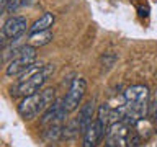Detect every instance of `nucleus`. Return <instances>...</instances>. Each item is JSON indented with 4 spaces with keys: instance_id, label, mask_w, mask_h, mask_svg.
I'll return each mask as SVG.
<instances>
[{
    "instance_id": "nucleus-1",
    "label": "nucleus",
    "mask_w": 157,
    "mask_h": 147,
    "mask_svg": "<svg viewBox=\"0 0 157 147\" xmlns=\"http://www.w3.org/2000/svg\"><path fill=\"white\" fill-rule=\"evenodd\" d=\"M56 100V90L52 87L49 88H41L39 92L33 95L25 96L18 105V115L25 121H31L41 113H44Z\"/></svg>"
},
{
    "instance_id": "nucleus-2",
    "label": "nucleus",
    "mask_w": 157,
    "mask_h": 147,
    "mask_svg": "<svg viewBox=\"0 0 157 147\" xmlns=\"http://www.w3.org/2000/svg\"><path fill=\"white\" fill-rule=\"evenodd\" d=\"M54 72V67L52 64H46L41 70L36 72L34 75H31L29 78H25V80H18L15 83V87H12V93L13 96H28V95H33V93L39 92L43 88V85L46 83L48 77Z\"/></svg>"
},
{
    "instance_id": "nucleus-3",
    "label": "nucleus",
    "mask_w": 157,
    "mask_h": 147,
    "mask_svg": "<svg viewBox=\"0 0 157 147\" xmlns=\"http://www.w3.org/2000/svg\"><path fill=\"white\" fill-rule=\"evenodd\" d=\"M34 62H36V47L31 46V44H26V46L18 49L17 56L8 62L5 72H7L8 77L20 75V74H23Z\"/></svg>"
},
{
    "instance_id": "nucleus-4",
    "label": "nucleus",
    "mask_w": 157,
    "mask_h": 147,
    "mask_svg": "<svg viewBox=\"0 0 157 147\" xmlns=\"http://www.w3.org/2000/svg\"><path fill=\"white\" fill-rule=\"evenodd\" d=\"M129 127L124 121H115L108 124L105 147H128V132Z\"/></svg>"
},
{
    "instance_id": "nucleus-5",
    "label": "nucleus",
    "mask_w": 157,
    "mask_h": 147,
    "mask_svg": "<svg viewBox=\"0 0 157 147\" xmlns=\"http://www.w3.org/2000/svg\"><path fill=\"white\" fill-rule=\"evenodd\" d=\"M85 90H87V82L83 77H77L74 78L71 87H69V90L66 93V96H64V103H66V108L67 111H75L78 105H80L83 95H85Z\"/></svg>"
},
{
    "instance_id": "nucleus-6",
    "label": "nucleus",
    "mask_w": 157,
    "mask_h": 147,
    "mask_svg": "<svg viewBox=\"0 0 157 147\" xmlns=\"http://www.w3.org/2000/svg\"><path fill=\"white\" fill-rule=\"evenodd\" d=\"M67 108L66 103H64V98H59V100H54V103L48 108L46 111L43 113L41 116V126H48L52 124V123H66V116H67Z\"/></svg>"
},
{
    "instance_id": "nucleus-7",
    "label": "nucleus",
    "mask_w": 157,
    "mask_h": 147,
    "mask_svg": "<svg viewBox=\"0 0 157 147\" xmlns=\"http://www.w3.org/2000/svg\"><path fill=\"white\" fill-rule=\"evenodd\" d=\"M106 129L108 127L103 124V123L100 119H97L90 124V127L83 132V147H97L98 144H100V141L103 139V136L106 134Z\"/></svg>"
},
{
    "instance_id": "nucleus-8",
    "label": "nucleus",
    "mask_w": 157,
    "mask_h": 147,
    "mask_svg": "<svg viewBox=\"0 0 157 147\" xmlns=\"http://www.w3.org/2000/svg\"><path fill=\"white\" fill-rule=\"evenodd\" d=\"M123 96H124V103H147L151 98V92L146 85L137 83V85L128 87Z\"/></svg>"
},
{
    "instance_id": "nucleus-9",
    "label": "nucleus",
    "mask_w": 157,
    "mask_h": 147,
    "mask_svg": "<svg viewBox=\"0 0 157 147\" xmlns=\"http://www.w3.org/2000/svg\"><path fill=\"white\" fill-rule=\"evenodd\" d=\"M26 26L28 23L25 17H12L3 23V31L7 33V36L10 39H17L26 31Z\"/></svg>"
},
{
    "instance_id": "nucleus-10",
    "label": "nucleus",
    "mask_w": 157,
    "mask_h": 147,
    "mask_svg": "<svg viewBox=\"0 0 157 147\" xmlns=\"http://www.w3.org/2000/svg\"><path fill=\"white\" fill-rule=\"evenodd\" d=\"M95 101L90 100L87 101L85 105H82L80 111H78V116H77V123H78V129H80V134H83L88 127H90V124L95 119Z\"/></svg>"
},
{
    "instance_id": "nucleus-11",
    "label": "nucleus",
    "mask_w": 157,
    "mask_h": 147,
    "mask_svg": "<svg viewBox=\"0 0 157 147\" xmlns=\"http://www.w3.org/2000/svg\"><path fill=\"white\" fill-rule=\"evenodd\" d=\"M54 20H56V17H54V13L51 12H46L43 13L41 17H39L36 21H34L31 26H29V34L33 33H39V31H44V29H51V26L54 24Z\"/></svg>"
},
{
    "instance_id": "nucleus-12",
    "label": "nucleus",
    "mask_w": 157,
    "mask_h": 147,
    "mask_svg": "<svg viewBox=\"0 0 157 147\" xmlns=\"http://www.w3.org/2000/svg\"><path fill=\"white\" fill-rule=\"evenodd\" d=\"M43 137L49 142H54L62 137V129H64V123H52L43 127Z\"/></svg>"
},
{
    "instance_id": "nucleus-13",
    "label": "nucleus",
    "mask_w": 157,
    "mask_h": 147,
    "mask_svg": "<svg viewBox=\"0 0 157 147\" xmlns=\"http://www.w3.org/2000/svg\"><path fill=\"white\" fill-rule=\"evenodd\" d=\"M52 38H54V34L51 29H44V31L29 34V44L34 47H41V46H46V44L51 43Z\"/></svg>"
},
{
    "instance_id": "nucleus-14",
    "label": "nucleus",
    "mask_w": 157,
    "mask_h": 147,
    "mask_svg": "<svg viewBox=\"0 0 157 147\" xmlns=\"http://www.w3.org/2000/svg\"><path fill=\"white\" fill-rule=\"evenodd\" d=\"M116 61H118L116 52H113V51L105 52V54H103V56L100 57V67H101V72H108L110 69H113V66L116 64Z\"/></svg>"
},
{
    "instance_id": "nucleus-15",
    "label": "nucleus",
    "mask_w": 157,
    "mask_h": 147,
    "mask_svg": "<svg viewBox=\"0 0 157 147\" xmlns=\"http://www.w3.org/2000/svg\"><path fill=\"white\" fill-rule=\"evenodd\" d=\"M77 134H80V129H78V123H77V118L72 121H69L64 124V129H62V139H74Z\"/></svg>"
},
{
    "instance_id": "nucleus-16",
    "label": "nucleus",
    "mask_w": 157,
    "mask_h": 147,
    "mask_svg": "<svg viewBox=\"0 0 157 147\" xmlns=\"http://www.w3.org/2000/svg\"><path fill=\"white\" fill-rule=\"evenodd\" d=\"M151 118V121L154 123V124H157V90L151 95L149 98V115H147Z\"/></svg>"
},
{
    "instance_id": "nucleus-17",
    "label": "nucleus",
    "mask_w": 157,
    "mask_h": 147,
    "mask_svg": "<svg viewBox=\"0 0 157 147\" xmlns=\"http://www.w3.org/2000/svg\"><path fill=\"white\" fill-rule=\"evenodd\" d=\"M21 3H23V0H7V10H10V12L17 10Z\"/></svg>"
},
{
    "instance_id": "nucleus-18",
    "label": "nucleus",
    "mask_w": 157,
    "mask_h": 147,
    "mask_svg": "<svg viewBox=\"0 0 157 147\" xmlns=\"http://www.w3.org/2000/svg\"><path fill=\"white\" fill-rule=\"evenodd\" d=\"M8 39H10V38L7 36V33H5L3 28H2V29H0V47H3L5 44L8 43Z\"/></svg>"
},
{
    "instance_id": "nucleus-19",
    "label": "nucleus",
    "mask_w": 157,
    "mask_h": 147,
    "mask_svg": "<svg viewBox=\"0 0 157 147\" xmlns=\"http://www.w3.org/2000/svg\"><path fill=\"white\" fill-rule=\"evenodd\" d=\"M3 12H7V0H0V17Z\"/></svg>"
},
{
    "instance_id": "nucleus-20",
    "label": "nucleus",
    "mask_w": 157,
    "mask_h": 147,
    "mask_svg": "<svg viewBox=\"0 0 157 147\" xmlns=\"http://www.w3.org/2000/svg\"><path fill=\"white\" fill-rule=\"evenodd\" d=\"M155 126H157V124H155Z\"/></svg>"
}]
</instances>
